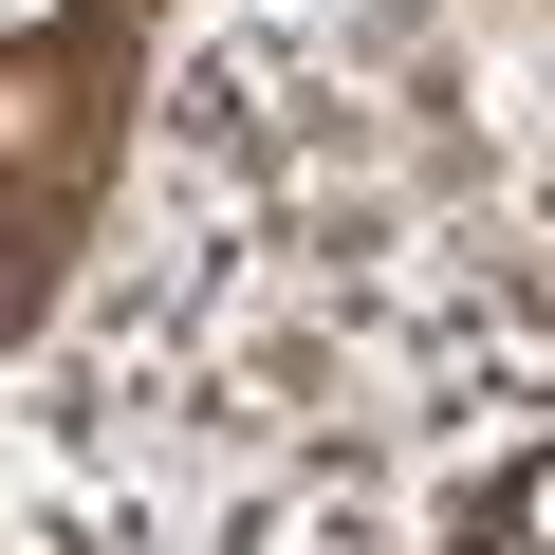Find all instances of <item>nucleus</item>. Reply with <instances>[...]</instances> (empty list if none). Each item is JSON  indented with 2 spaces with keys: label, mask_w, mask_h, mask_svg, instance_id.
Returning a JSON list of instances; mask_svg holds the SVG:
<instances>
[{
  "label": "nucleus",
  "mask_w": 555,
  "mask_h": 555,
  "mask_svg": "<svg viewBox=\"0 0 555 555\" xmlns=\"http://www.w3.org/2000/svg\"><path fill=\"white\" fill-rule=\"evenodd\" d=\"M537 555H555V463H537Z\"/></svg>",
  "instance_id": "f257e3e1"
},
{
  "label": "nucleus",
  "mask_w": 555,
  "mask_h": 555,
  "mask_svg": "<svg viewBox=\"0 0 555 555\" xmlns=\"http://www.w3.org/2000/svg\"><path fill=\"white\" fill-rule=\"evenodd\" d=\"M0 20H56V0H0Z\"/></svg>",
  "instance_id": "f03ea898"
}]
</instances>
